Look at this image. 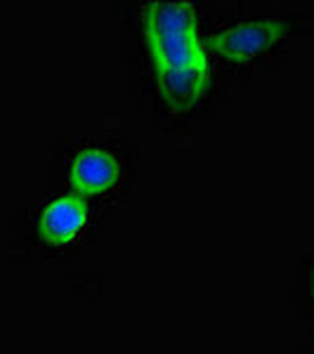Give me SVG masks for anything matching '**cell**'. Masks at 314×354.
Returning a JSON list of instances; mask_svg holds the SVG:
<instances>
[{"mask_svg": "<svg viewBox=\"0 0 314 354\" xmlns=\"http://www.w3.org/2000/svg\"><path fill=\"white\" fill-rule=\"evenodd\" d=\"M142 21L158 97L173 113L192 111L208 90V57L192 3H147Z\"/></svg>", "mask_w": 314, "mask_h": 354, "instance_id": "6da1fadb", "label": "cell"}, {"mask_svg": "<svg viewBox=\"0 0 314 354\" xmlns=\"http://www.w3.org/2000/svg\"><path fill=\"white\" fill-rule=\"evenodd\" d=\"M288 33V24L279 19L241 21L215 33L208 48L230 62H250L267 55Z\"/></svg>", "mask_w": 314, "mask_h": 354, "instance_id": "7a4b0ae2", "label": "cell"}, {"mask_svg": "<svg viewBox=\"0 0 314 354\" xmlns=\"http://www.w3.org/2000/svg\"><path fill=\"white\" fill-rule=\"evenodd\" d=\"M121 177L116 156L104 149H83L68 168V185L78 196H102L111 192Z\"/></svg>", "mask_w": 314, "mask_h": 354, "instance_id": "3957f363", "label": "cell"}, {"mask_svg": "<svg viewBox=\"0 0 314 354\" xmlns=\"http://www.w3.org/2000/svg\"><path fill=\"white\" fill-rule=\"evenodd\" d=\"M85 225H88V203L78 194L55 198L38 220L41 236L53 245L71 243L85 230Z\"/></svg>", "mask_w": 314, "mask_h": 354, "instance_id": "277c9868", "label": "cell"}]
</instances>
